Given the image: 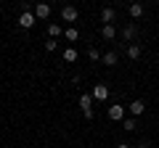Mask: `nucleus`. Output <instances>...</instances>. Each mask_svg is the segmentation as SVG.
Instances as JSON below:
<instances>
[{
	"instance_id": "obj_16",
	"label": "nucleus",
	"mask_w": 159,
	"mask_h": 148,
	"mask_svg": "<svg viewBox=\"0 0 159 148\" xmlns=\"http://www.w3.org/2000/svg\"><path fill=\"white\" fill-rule=\"evenodd\" d=\"M64 37H66L69 42H74V40H80V32H77V29H74V27H69L66 32H64Z\"/></svg>"
},
{
	"instance_id": "obj_3",
	"label": "nucleus",
	"mask_w": 159,
	"mask_h": 148,
	"mask_svg": "<svg viewBox=\"0 0 159 148\" xmlns=\"http://www.w3.org/2000/svg\"><path fill=\"white\" fill-rule=\"evenodd\" d=\"M109 119L111 122H125V106H109Z\"/></svg>"
},
{
	"instance_id": "obj_6",
	"label": "nucleus",
	"mask_w": 159,
	"mask_h": 148,
	"mask_svg": "<svg viewBox=\"0 0 159 148\" xmlns=\"http://www.w3.org/2000/svg\"><path fill=\"white\" fill-rule=\"evenodd\" d=\"M61 19L64 21H77V8L74 6H64L61 8Z\"/></svg>"
},
{
	"instance_id": "obj_20",
	"label": "nucleus",
	"mask_w": 159,
	"mask_h": 148,
	"mask_svg": "<svg viewBox=\"0 0 159 148\" xmlns=\"http://www.w3.org/2000/svg\"><path fill=\"white\" fill-rule=\"evenodd\" d=\"M138 148H148V143H146V140H143V143H138Z\"/></svg>"
},
{
	"instance_id": "obj_1",
	"label": "nucleus",
	"mask_w": 159,
	"mask_h": 148,
	"mask_svg": "<svg viewBox=\"0 0 159 148\" xmlns=\"http://www.w3.org/2000/svg\"><path fill=\"white\" fill-rule=\"evenodd\" d=\"M32 13H34L37 21H45V19L51 16V6H48V3H37V6L32 8Z\"/></svg>"
},
{
	"instance_id": "obj_7",
	"label": "nucleus",
	"mask_w": 159,
	"mask_h": 148,
	"mask_svg": "<svg viewBox=\"0 0 159 148\" xmlns=\"http://www.w3.org/2000/svg\"><path fill=\"white\" fill-rule=\"evenodd\" d=\"M127 111H130L133 116H141L143 111H146V103H143V101H133L130 106H127Z\"/></svg>"
},
{
	"instance_id": "obj_8",
	"label": "nucleus",
	"mask_w": 159,
	"mask_h": 148,
	"mask_svg": "<svg viewBox=\"0 0 159 148\" xmlns=\"http://www.w3.org/2000/svg\"><path fill=\"white\" fill-rule=\"evenodd\" d=\"M93 98H96V101H106L109 98V87L106 85H96L93 87Z\"/></svg>"
},
{
	"instance_id": "obj_21",
	"label": "nucleus",
	"mask_w": 159,
	"mask_h": 148,
	"mask_svg": "<svg viewBox=\"0 0 159 148\" xmlns=\"http://www.w3.org/2000/svg\"><path fill=\"white\" fill-rule=\"evenodd\" d=\"M117 148H130V146H127V143H119V146Z\"/></svg>"
},
{
	"instance_id": "obj_5",
	"label": "nucleus",
	"mask_w": 159,
	"mask_h": 148,
	"mask_svg": "<svg viewBox=\"0 0 159 148\" xmlns=\"http://www.w3.org/2000/svg\"><path fill=\"white\" fill-rule=\"evenodd\" d=\"M135 37H138V27L130 21L125 29H122V40H125V42H130V40H135Z\"/></svg>"
},
{
	"instance_id": "obj_15",
	"label": "nucleus",
	"mask_w": 159,
	"mask_h": 148,
	"mask_svg": "<svg viewBox=\"0 0 159 148\" xmlns=\"http://www.w3.org/2000/svg\"><path fill=\"white\" fill-rule=\"evenodd\" d=\"M64 61L74 63V61H77V50H74V48H66V50H64Z\"/></svg>"
},
{
	"instance_id": "obj_17",
	"label": "nucleus",
	"mask_w": 159,
	"mask_h": 148,
	"mask_svg": "<svg viewBox=\"0 0 159 148\" xmlns=\"http://www.w3.org/2000/svg\"><path fill=\"white\" fill-rule=\"evenodd\" d=\"M138 127V122H135V116H130V119H125L122 122V130H127V132H133Z\"/></svg>"
},
{
	"instance_id": "obj_14",
	"label": "nucleus",
	"mask_w": 159,
	"mask_h": 148,
	"mask_svg": "<svg viewBox=\"0 0 159 148\" xmlns=\"http://www.w3.org/2000/svg\"><path fill=\"white\" fill-rule=\"evenodd\" d=\"M61 32H64V29L58 27L56 21H51V24H48V34H51V40H56V37H58V34H61Z\"/></svg>"
},
{
	"instance_id": "obj_13",
	"label": "nucleus",
	"mask_w": 159,
	"mask_h": 148,
	"mask_svg": "<svg viewBox=\"0 0 159 148\" xmlns=\"http://www.w3.org/2000/svg\"><path fill=\"white\" fill-rule=\"evenodd\" d=\"M127 13H130V19H141L143 16V6L141 3H133V6L127 8Z\"/></svg>"
},
{
	"instance_id": "obj_9",
	"label": "nucleus",
	"mask_w": 159,
	"mask_h": 148,
	"mask_svg": "<svg viewBox=\"0 0 159 148\" xmlns=\"http://www.w3.org/2000/svg\"><path fill=\"white\" fill-rule=\"evenodd\" d=\"M101 37H103V40H114V37H117L114 24H103V27H101Z\"/></svg>"
},
{
	"instance_id": "obj_18",
	"label": "nucleus",
	"mask_w": 159,
	"mask_h": 148,
	"mask_svg": "<svg viewBox=\"0 0 159 148\" xmlns=\"http://www.w3.org/2000/svg\"><path fill=\"white\" fill-rule=\"evenodd\" d=\"M88 58H90V61H101L103 53H101V50H96V48H88Z\"/></svg>"
},
{
	"instance_id": "obj_11",
	"label": "nucleus",
	"mask_w": 159,
	"mask_h": 148,
	"mask_svg": "<svg viewBox=\"0 0 159 148\" xmlns=\"http://www.w3.org/2000/svg\"><path fill=\"white\" fill-rule=\"evenodd\" d=\"M114 19H117L114 8H103V11H101V21H103V24H114Z\"/></svg>"
},
{
	"instance_id": "obj_10",
	"label": "nucleus",
	"mask_w": 159,
	"mask_h": 148,
	"mask_svg": "<svg viewBox=\"0 0 159 148\" xmlns=\"http://www.w3.org/2000/svg\"><path fill=\"white\" fill-rule=\"evenodd\" d=\"M141 45H135V42H133V45H127V58H130V61H138V58H141Z\"/></svg>"
},
{
	"instance_id": "obj_19",
	"label": "nucleus",
	"mask_w": 159,
	"mask_h": 148,
	"mask_svg": "<svg viewBox=\"0 0 159 148\" xmlns=\"http://www.w3.org/2000/svg\"><path fill=\"white\" fill-rule=\"evenodd\" d=\"M56 48H58V42H56V40H48V42H45V50H48V53L56 50Z\"/></svg>"
},
{
	"instance_id": "obj_2",
	"label": "nucleus",
	"mask_w": 159,
	"mask_h": 148,
	"mask_svg": "<svg viewBox=\"0 0 159 148\" xmlns=\"http://www.w3.org/2000/svg\"><path fill=\"white\" fill-rule=\"evenodd\" d=\"M80 106H82L85 119H93V116H96V111H93V106H90V95H80Z\"/></svg>"
},
{
	"instance_id": "obj_12",
	"label": "nucleus",
	"mask_w": 159,
	"mask_h": 148,
	"mask_svg": "<svg viewBox=\"0 0 159 148\" xmlns=\"http://www.w3.org/2000/svg\"><path fill=\"white\" fill-rule=\"evenodd\" d=\"M103 63H106V66H117V61H119V56L114 50H109V53H103V58H101Z\"/></svg>"
},
{
	"instance_id": "obj_4",
	"label": "nucleus",
	"mask_w": 159,
	"mask_h": 148,
	"mask_svg": "<svg viewBox=\"0 0 159 148\" xmlns=\"http://www.w3.org/2000/svg\"><path fill=\"white\" fill-rule=\"evenodd\" d=\"M34 21H37V19H34V13H32V11H24L21 16H19V27H24V29L34 27Z\"/></svg>"
}]
</instances>
